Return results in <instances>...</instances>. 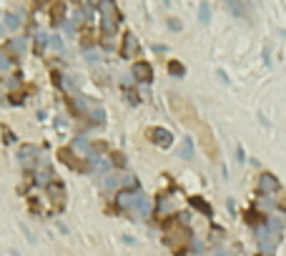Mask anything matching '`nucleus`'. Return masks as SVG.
Here are the masks:
<instances>
[{"label": "nucleus", "instance_id": "nucleus-3", "mask_svg": "<svg viewBox=\"0 0 286 256\" xmlns=\"http://www.w3.org/2000/svg\"><path fill=\"white\" fill-rule=\"evenodd\" d=\"M199 133H201V141H204V148H206V154L216 161L218 158V151H216V141H213V136H211V131H208V126L206 123H199Z\"/></svg>", "mask_w": 286, "mask_h": 256}, {"label": "nucleus", "instance_id": "nucleus-5", "mask_svg": "<svg viewBox=\"0 0 286 256\" xmlns=\"http://www.w3.org/2000/svg\"><path fill=\"white\" fill-rule=\"evenodd\" d=\"M148 138L156 143V146H171V141H173V136H171V131H166V128H151L148 131Z\"/></svg>", "mask_w": 286, "mask_h": 256}, {"label": "nucleus", "instance_id": "nucleus-1", "mask_svg": "<svg viewBox=\"0 0 286 256\" xmlns=\"http://www.w3.org/2000/svg\"><path fill=\"white\" fill-rule=\"evenodd\" d=\"M98 10H101V15H103V35H105V38L113 35L116 28H118V20H121L118 8H116L113 3H101Z\"/></svg>", "mask_w": 286, "mask_h": 256}, {"label": "nucleus", "instance_id": "nucleus-2", "mask_svg": "<svg viewBox=\"0 0 286 256\" xmlns=\"http://www.w3.org/2000/svg\"><path fill=\"white\" fill-rule=\"evenodd\" d=\"M171 105H173L176 116H181V121H183L186 126H196V128H199V118H196V111L191 108V105H188L183 98L171 96Z\"/></svg>", "mask_w": 286, "mask_h": 256}, {"label": "nucleus", "instance_id": "nucleus-10", "mask_svg": "<svg viewBox=\"0 0 286 256\" xmlns=\"http://www.w3.org/2000/svg\"><path fill=\"white\" fill-rule=\"evenodd\" d=\"M259 186H261V191H263V194H274V191H279V181H276L271 174H263Z\"/></svg>", "mask_w": 286, "mask_h": 256}, {"label": "nucleus", "instance_id": "nucleus-12", "mask_svg": "<svg viewBox=\"0 0 286 256\" xmlns=\"http://www.w3.org/2000/svg\"><path fill=\"white\" fill-rule=\"evenodd\" d=\"M188 204H191L193 208H199V211L204 213V216H211V206H208L201 196H191V199H188Z\"/></svg>", "mask_w": 286, "mask_h": 256}, {"label": "nucleus", "instance_id": "nucleus-11", "mask_svg": "<svg viewBox=\"0 0 286 256\" xmlns=\"http://www.w3.org/2000/svg\"><path fill=\"white\" fill-rule=\"evenodd\" d=\"M136 194H130V191H121L118 194V206L121 208H133V204H136Z\"/></svg>", "mask_w": 286, "mask_h": 256}, {"label": "nucleus", "instance_id": "nucleus-14", "mask_svg": "<svg viewBox=\"0 0 286 256\" xmlns=\"http://www.w3.org/2000/svg\"><path fill=\"white\" fill-rule=\"evenodd\" d=\"M35 148L33 146H23V148H20V156H23V158H35Z\"/></svg>", "mask_w": 286, "mask_h": 256}, {"label": "nucleus", "instance_id": "nucleus-13", "mask_svg": "<svg viewBox=\"0 0 286 256\" xmlns=\"http://www.w3.org/2000/svg\"><path fill=\"white\" fill-rule=\"evenodd\" d=\"M168 73H171V76H183L186 71H183V66H181L179 60H171V63H168Z\"/></svg>", "mask_w": 286, "mask_h": 256}, {"label": "nucleus", "instance_id": "nucleus-4", "mask_svg": "<svg viewBox=\"0 0 286 256\" xmlns=\"http://www.w3.org/2000/svg\"><path fill=\"white\" fill-rule=\"evenodd\" d=\"M83 111H85V116H91V118H93V123H103V118H105L103 108H101V105H98L93 98L83 101Z\"/></svg>", "mask_w": 286, "mask_h": 256}, {"label": "nucleus", "instance_id": "nucleus-21", "mask_svg": "<svg viewBox=\"0 0 286 256\" xmlns=\"http://www.w3.org/2000/svg\"><path fill=\"white\" fill-rule=\"evenodd\" d=\"M183 156H191V143L186 141V146H183Z\"/></svg>", "mask_w": 286, "mask_h": 256}, {"label": "nucleus", "instance_id": "nucleus-7", "mask_svg": "<svg viewBox=\"0 0 286 256\" xmlns=\"http://www.w3.org/2000/svg\"><path fill=\"white\" fill-rule=\"evenodd\" d=\"M58 158L65 163V166H71V168H76V171H88V166H83V163H78V158H76V154L71 151V148H60L58 151Z\"/></svg>", "mask_w": 286, "mask_h": 256}, {"label": "nucleus", "instance_id": "nucleus-15", "mask_svg": "<svg viewBox=\"0 0 286 256\" xmlns=\"http://www.w3.org/2000/svg\"><path fill=\"white\" fill-rule=\"evenodd\" d=\"M8 51L20 53V51H23V40H8Z\"/></svg>", "mask_w": 286, "mask_h": 256}, {"label": "nucleus", "instance_id": "nucleus-18", "mask_svg": "<svg viewBox=\"0 0 286 256\" xmlns=\"http://www.w3.org/2000/svg\"><path fill=\"white\" fill-rule=\"evenodd\" d=\"M5 20H8V28H18V26H20V20H18V15H8Z\"/></svg>", "mask_w": 286, "mask_h": 256}, {"label": "nucleus", "instance_id": "nucleus-6", "mask_svg": "<svg viewBox=\"0 0 286 256\" xmlns=\"http://www.w3.org/2000/svg\"><path fill=\"white\" fill-rule=\"evenodd\" d=\"M138 53V40H136V35L133 33H126L123 35V46H121V55L123 58H133Z\"/></svg>", "mask_w": 286, "mask_h": 256}, {"label": "nucleus", "instance_id": "nucleus-16", "mask_svg": "<svg viewBox=\"0 0 286 256\" xmlns=\"http://www.w3.org/2000/svg\"><path fill=\"white\" fill-rule=\"evenodd\" d=\"M80 43H83L85 48H91V46H93V33H91V28H88V30L83 33V40H80Z\"/></svg>", "mask_w": 286, "mask_h": 256}, {"label": "nucleus", "instance_id": "nucleus-8", "mask_svg": "<svg viewBox=\"0 0 286 256\" xmlns=\"http://www.w3.org/2000/svg\"><path fill=\"white\" fill-rule=\"evenodd\" d=\"M133 76H136V80H141V83H151V80H153V68L148 66V63L138 60V63H133Z\"/></svg>", "mask_w": 286, "mask_h": 256}, {"label": "nucleus", "instance_id": "nucleus-17", "mask_svg": "<svg viewBox=\"0 0 286 256\" xmlns=\"http://www.w3.org/2000/svg\"><path fill=\"white\" fill-rule=\"evenodd\" d=\"M246 221H249V224H254V226H256V224H259V221H263V216H259V213H256V211H249V213H246Z\"/></svg>", "mask_w": 286, "mask_h": 256}, {"label": "nucleus", "instance_id": "nucleus-9", "mask_svg": "<svg viewBox=\"0 0 286 256\" xmlns=\"http://www.w3.org/2000/svg\"><path fill=\"white\" fill-rule=\"evenodd\" d=\"M65 10H68V5H65V3H60V0H58V3H53L51 5V23L53 26H58L60 23V20H63V15H65Z\"/></svg>", "mask_w": 286, "mask_h": 256}, {"label": "nucleus", "instance_id": "nucleus-20", "mask_svg": "<svg viewBox=\"0 0 286 256\" xmlns=\"http://www.w3.org/2000/svg\"><path fill=\"white\" fill-rule=\"evenodd\" d=\"M201 18L208 20V5H201Z\"/></svg>", "mask_w": 286, "mask_h": 256}, {"label": "nucleus", "instance_id": "nucleus-19", "mask_svg": "<svg viewBox=\"0 0 286 256\" xmlns=\"http://www.w3.org/2000/svg\"><path fill=\"white\" fill-rule=\"evenodd\" d=\"M111 158H113V163H116V166H123V163H126L123 154H118V151H116V154H111Z\"/></svg>", "mask_w": 286, "mask_h": 256}]
</instances>
